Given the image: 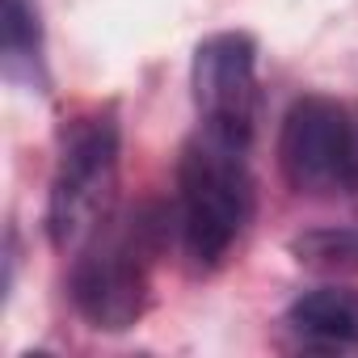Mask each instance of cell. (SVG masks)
I'll return each mask as SVG.
<instances>
[{"label":"cell","mask_w":358,"mask_h":358,"mask_svg":"<svg viewBox=\"0 0 358 358\" xmlns=\"http://www.w3.org/2000/svg\"><path fill=\"white\" fill-rule=\"evenodd\" d=\"M164 245V211L135 207L122 220H106L72 262V303L101 333H127L139 324L152 299V262Z\"/></svg>","instance_id":"6da1fadb"},{"label":"cell","mask_w":358,"mask_h":358,"mask_svg":"<svg viewBox=\"0 0 358 358\" xmlns=\"http://www.w3.org/2000/svg\"><path fill=\"white\" fill-rule=\"evenodd\" d=\"M241 143L199 131L177 160V207H182V241L199 266H220L241 241L253 215V177Z\"/></svg>","instance_id":"7a4b0ae2"},{"label":"cell","mask_w":358,"mask_h":358,"mask_svg":"<svg viewBox=\"0 0 358 358\" xmlns=\"http://www.w3.org/2000/svg\"><path fill=\"white\" fill-rule=\"evenodd\" d=\"M118 143L114 110H89L64 127L47 194V236L55 249H80L110 220L118 194Z\"/></svg>","instance_id":"3957f363"},{"label":"cell","mask_w":358,"mask_h":358,"mask_svg":"<svg viewBox=\"0 0 358 358\" xmlns=\"http://www.w3.org/2000/svg\"><path fill=\"white\" fill-rule=\"evenodd\" d=\"M278 169L287 186L308 199L358 194V122L333 97H299L278 135Z\"/></svg>","instance_id":"277c9868"},{"label":"cell","mask_w":358,"mask_h":358,"mask_svg":"<svg viewBox=\"0 0 358 358\" xmlns=\"http://www.w3.org/2000/svg\"><path fill=\"white\" fill-rule=\"evenodd\" d=\"M203 127L249 148L257 122V43L245 30H220L199 43L190 64Z\"/></svg>","instance_id":"5b68a950"},{"label":"cell","mask_w":358,"mask_h":358,"mask_svg":"<svg viewBox=\"0 0 358 358\" xmlns=\"http://www.w3.org/2000/svg\"><path fill=\"white\" fill-rule=\"evenodd\" d=\"M291 329L324 345H358V291L316 287L299 295L287 312Z\"/></svg>","instance_id":"8992f818"},{"label":"cell","mask_w":358,"mask_h":358,"mask_svg":"<svg viewBox=\"0 0 358 358\" xmlns=\"http://www.w3.org/2000/svg\"><path fill=\"white\" fill-rule=\"evenodd\" d=\"M291 253L299 266L312 270H337V274H358V224L350 228H312L291 241Z\"/></svg>","instance_id":"52a82bcc"},{"label":"cell","mask_w":358,"mask_h":358,"mask_svg":"<svg viewBox=\"0 0 358 358\" xmlns=\"http://www.w3.org/2000/svg\"><path fill=\"white\" fill-rule=\"evenodd\" d=\"M43 55V30H38V13L30 0H5V59H9V76H17V68H38Z\"/></svg>","instance_id":"ba28073f"}]
</instances>
